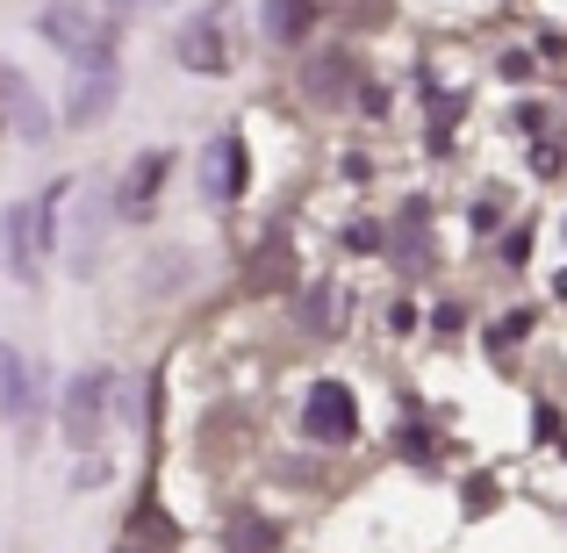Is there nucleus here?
<instances>
[{
  "mask_svg": "<svg viewBox=\"0 0 567 553\" xmlns=\"http://www.w3.org/2000/svg\"><path fill=\"white\" fill-rule=\"evenodd\" d=\"M395 245H402V259H410V266L431 259V252H424V202H410V223L395 231Z\"/></svg>",
  "mask_w": 567,
  "mask_h": 553,
  "instance_id": "ddd939ff",
  "label": "nucleus"
},
{
  "mask_svg": "<svg viewBox=\"0 0 567 553\" xmlns=\"http://www.w3.org/2000/svg\"><path fill=\"white\" fill-rule=\"evenodd\" d=\"M173 58H181L187 72H230V29H223L216 14H202V22H187L181 37H173Z\"/></svg>",
  "mask_w": 567,
  "mask_h": 553,
  "instance_id": "39448f33",
  "label": "nucleus"
},
{
  "mask_svg": "<svg viewBox=\"0 0 567 553\" xmlns=\"http://www.w3.org/2000/svg\"><path fill=\"white\" fill-rule=\"evenodd\" d=\"M58 223V187L43 194V202H14L8 208V274L14 280H37L43 266V231Z\"/></svg>",
  "mask_w": 567,
  "mask_h": 553,
  "instance_id": "f257e3e1",
  "label": "nucleus"
},
{
  "mask_svg": "<svg viewBox=\"0 0 567 553\" xmlns=\"http://www.w3.org/2000/svg\"><path fill=\"white\" fill-rule=\"evenodd\" d=\"M302 424H309L317 446H346L352 431H360V402H352V388L346 381H317L309 402H302Z\"/></svg>",
  "mask_w": 567,
  "mask_h": 553,
  "instance_id": "f03ea898",
  "label": "nucleus"
},
{
  "mask_svg": "<svg viewBox=\"0 0 567 553\" xmlns=\"http://www.w3.org/2000/svg\"><path fill=\"white\" fill-rule=\"evenodd\" d=\"M230 553H274V525L266 518H230Z\"/></svg>",
  "mask_w": 567,
  "mask_h": 553,
  "instance_id": "9b49d317",
  "label": "nucleus"
},
{
  "mask_svg": "<svg viewBox=\"0 0 567 553\" xmlns=\"http://www.w3.org/2000/svg\"><path fill=\"white\" fill-rule=\"evenodd\" d=\"M309 22H317V8H309V0H266V37H274V43L309 37Z\"/></svg>",
  "mask_w": 567,
  "mask_h": 553,
  "instance_id": "6e6552de",
  "label": "nucleus"
},
{
  "mask_svg": "<svg viewBox=\"0 0 567 553\" xmlns=\"http://www.w3.org/2000/svg\"><path fill=\"white\" fill-rule=\"evenodd\" d=\"M202 194H208V202H237V194H245V137H237V130L208 137V152H202Z\"/></svg>",
  "mask_w": 567,
  "mask_h": 553,
  "instance_id": "20e7f679",
  "label": "nucleus"
},
{
  "mask_svg": "<svg viewBox=\"0 0 567 553\" xmlns=\"http://www.w3.org/2000/svg\"><path fill=\"white\" fill-rule=\"evenodd\" d=\"M309 94H317V101L346 94V58H317V65H309Z\"/></svg>",
  "mask_w": 567,
  "mask_h": 553,
  "instance_id": "f8f14e48",
  "label": "nucleus"
},
{
  "mask_svg": "<svg viewBox=\"0 0 567 553\" xmlns=\"http://www.w3.org/2000/svg\"><path fill=\"white\" fill-rule=\"evenodd\" d=\"M0 396H8V417H29V360L0 346Z\"/></svg>",
  "mask_w": 567,
  "mask_h": 553,
  "instance_id": "1a4fd4ad",
  "label": "nucleus"
},
{
  "mask_svg": "<svg viewBox=\"0 0 567 553\" xmlns=\"http://www.w3.org/2000/svg\"><path fill=\"white\" fill-rule=\"evenodd\" d=\"M37 29L58 43V51H72V58H94V51H109V43H115V22H86L80 0H51Z\"/></svg>",
  "mask_w": 567,
  "mask_h": 553,
  "instance_id": "7ed1b4c3",
  "label": "nucleus"
},
{
  "mask_svg": "<svg viewBox=\"0 0 567 553\" xmlns=\"http://www.w3.org/2000/svg\"><path fill=\"white\" fill-rule=\"evenodd\" d=\"M123 8H158V0H123Z\"/></svg>",
  "mask_w": 567,
  "mask_h": 553,
  "instance_id": "4468645a",
  "label": "nucleus"
},
{
  "mask_svg": "<svg viewBox=\"0 0 567 553\" xmlns=\"http://www.w3.org/2000/svg\"><path fill=\"white\" fill-rule=\"evenodd\" d=\"M158 173H166V158H158V152H144L137 166H130V181H123V202H130V208H152V187H158Z\"/></svg>",
  "mask_w": 567,
  "mask_h": 553,
  "instance_id": "9d476101",
  "label": "nucleus"
},
{
  "mask_svg": "<svg viewBox=\"0 0 567 553\" xmlns=\"http://www.w3.org/2000/svg\"><path fill=\"white\" fill-rule=\"evenodd\" d=\"M109 373H80V381L65 388V439L72 446H94L101 439V402H109Z\"/></svg>",
  "mask_w": 567,
  "mask_h": 553,
  "instance_id": "423d86ee",
  "label": "nucleus"
},
{
  "mask_svg": "<svg viewBox=\"0 0 567 553\" xmlns=\"http://www.w3.org/2000/svg\"><path fill=\"white\" fill-rule=\"evenodd\" d=\"M123 553H130V546H123Z\"/></svg>",
  "mask_w": 567,
  "mask_h": 553,
  "instance_id": "2eb2a0df",
  "label": "nucleus"
},
{
  "mask_svg": "<svg viewBox=\"0 0 567 553\" xmlns=\"http://www.w3.org/2000/svg\"><path fill=\"white\" fill-rule=\"evenodd\" d=\"M109 101H115V65H80V80H72V101H65V123H94Z\"/></svg>",
  "mask_w": 567,
  "mask_h": 553,
  "instance_id": "0eeeda50",
  "label": "nucleus"
}]
</instances>
